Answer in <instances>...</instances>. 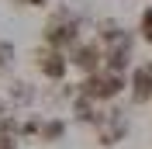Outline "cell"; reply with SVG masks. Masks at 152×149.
I'll use <instances>...</instances> for the list:
<instances>
[{
  "instance_id": "2",
  "label": "cell",
  "mask_w": 152,
  "mask_h": 149,
  "mask_svg": "<svg viewBox=\"0 0 152 149\" xmlns=\"http://www.w3.org/2000/svg\"><path fill=\"white\" fill-rule=\"evenodd\" d=\"M10 59H14V45L10 42H0V69H7Z\"/></svg>"
},
{
  "instance_id": "1",
  "label": "cell",
  "mask_w": 152,
  "mask_h": 149,
  "mask_svg": "<svg viewBox=\"0 0 152 149\" xmlns=\"http://www.w3.org/2000/svg\"><path fill=\"white\" fill-rule=\"evenodd\" d=\"M42 69H45L48 76H62V69H66V66H62V56H56V52H52V56H42Z\"/></svg>"
}]
</instances>
